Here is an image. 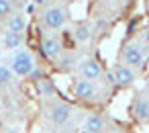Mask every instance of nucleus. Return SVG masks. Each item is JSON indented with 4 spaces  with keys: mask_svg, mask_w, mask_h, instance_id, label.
I'll use <instances>...</instances> for the list:
<instances>
[{
    "mask_svg": "<svg viewBox=\"0 0 149 133\" xmlns=\"http://www.w3.org/2000/svg\"><path fill=\"white\" fill-rule=\"evenodd\" d=\"M35 60L31 55V51L27 49H17V53L13 55V62H10V70L15 72V76H21V78H27L33 70H35Z\"/></svg>",
    "mask_w": 149,
    "mask_h": 133,
    "instance_id": "f257e3e1",
    "label": "nucleus"
},
{
    "mask_svg": "<svg viewBox=\"0 0 149 133\" xmlns=\"http://www.w3.org/2000/svg\"><path fill=\"white\" fill-rule=\"evenodd\" d=\"M41 21H43V27L51 29V31H57L65 25L68 21V15L61 6H47L41 15Z\"/></svg>",
    "mask_w": 149,
    "mask_h": 133,
    "instance_id": "f03ea898",
    "label": "nucleus"
},
{
    "mask_svg": "<svg viewBox=\"0 0 149 133\" xmlns=\"http://www.w3.org/2000/svg\"><path fill=\"white\" fill-rule=\"evenodd\" d=\"M120 57H123V64H127V66H141L143 62H145V55H143V49L141 47H137L135 43H127L125 47H123V51H120Z\"/></svg>",
    "mask_w": 149,
    "mask_h": 133,
    "instance_id": "7ed1b4c3",
    "label": "nucleus"
},
{
    "mask_svg": "<svg viewBox=\"0 0 149 133\" xmlns=\"http://www.w3.org/2000/svg\"><path fill=\"white\" fill-rule=\"evenodd\" d=\"M135 78H137V74H135V70L131 68V66H116L114 70H112V82L116 84V86H131L133 82H135Z\"/></svg>",
    "mask_w": 149,
    "mask_h": 133,
    "instance_id": "20e7f679",
    "label": "nucleus"
},
{
    "mask_svg": "<svg viewBox=\"0 0 149 133\" xmlns=\"http://www.w3.org/2000/svg\"><path fill=\"white\" fill-rule=\"evenodd\" d=\"M74 96L78 100H92L96 96V86L92 84V80L82 78V80L74 82Z\"/></svg>",
    "mask_w": 149,
    "mask_h": 133,
    "instance_id": "39448f33",
    "label": "nucleus"
},
{
    "mask_svg": "<svg viewBox=\"0 0 149 133\" xmlns=\"http://www.w3.org/2000/svg\"><path fill=\"white\" fill-rule=\"evenodd\" d=\"M80 72H82V78H86V80H96V78L102 76V66H100L96 60L88 57V60H82V62H80Z\"/></svg>",
    "mask_w": 149,
    "mask_h": 133,
    "instance_id": "423d86ee",
    "label": "nucleus"
},
{
    "mask_svg": "<svg viewBox=\"0 0 149 133\" xmlns=\"http://www.w3.org/2000/svg\"><path fill=\"white\" fill-rule=\"evenodd\" d=\"M70 117H72V108H70V104H65V102H57V104H53L51 111H49V119H51L55 125L68 123Z\"/></svg>",
    "mask_w": 149,
    "mask_h": 133,
    "instance_id": "0eeeda50",
    "label": "nucleus"
},
{
    "mask_svg": "<svg viewBox=\"0 0 149 133\" xmlns=\"http://www.w3.org/2000/svg\"><path fill=\"white\" fill-rule=\"evenodd\" d=\"M29 27V19L25 13H13L6 21V29L8 31H15V33H25Z\"/></svg>",
    "mask_w": 149,
    "mask_h": 133,
    "instance_id": "6e6552de",
    "label": "nucleus"
},
{
    "mask_svg": "<svg viewBox=\"0 0 149 133\" xmlns=\"http://www.w3.org/2000/svg\"><path fill=\"white\" fill-rule=\"evenodd\" d=\"M41 53L47 60H55L61 53V43L55 37H43V41H41Z\"/></svg>",
    "mask_w": 149,
    "mask_h": 133,
    "instance_id": "1a4fd4ad",
    "label": "nucleus"
},
{
    "mask_svg": "<svg viewBox=\"0 0 149 133\" xmlns=\"http://www.w3.org/2000/svg\"><path fill=\"white\" fill-rule=\"evenodd\" d=\"M84 129H86L88 133H102V131H104V119H102V115L90 113V115L86 117V121H84Z\"/></svg>",
    "mask_w": 149,
    "mask_h": 133,
    "instance_id": "9d476101",
    "label": "nucleus"
},
{
    "mask_svg": "<svg viewBox=\"0 0 149 133\" xmlns=\"http://www.w3.org/2000/svg\"><path fill=\"white\" fill-rule=\"evenodd\" d=\"M2 45L6 49H19L23 45V33H15V31H8L6 29V33L2 37Z\"/></svg>",
    "mask_w": 149,
    "mask_h": 133,
    "instance_id": "9b49d317",
    "label": "nucleus"
},
{
    "mask_svg": "<svg viewBox=\"0 0 149 133\" xmlns=\"http://www.w3.org/2000/svg\"><path fill=\"white\" fill-rule=\"evenodd\" d=\"M133 115L139 121H149V98H137L135 108H133Z\"/></svg>",
    "mask_w": 149,
    "mask_h": 133,
    "instance_id": "f8f14e48",
    "label": "nucleus"
},
{
    "mask_svg": "<svg viewBox=\"0 0 149 133\" xmlns=\"http://www.w3.org/2000/svg\"><path fill=\"white\" fill-rule=\"evenodd\" d=\"M90 37H92V29L88 25H78L74 29V39L78 43H86V41H90Z\"/></svg>",
    "mask_w": 149,
    "mask_h": 133,
    "instance_id": "ddd939ff",
    "label": "nucleus"
},
{
    "mask_svg": "<svg viewBox=\"0 0 149 133\" xmlns=\"http://www.w3.org/2000/svg\"><path fill=\"white\" fill-rule=\"evenodd\" d=\"M37 88H39V92H41V94H45V96H49V94H53V92H55L53 82H51V80H47L45 76L37 82Z\"/></svg>",
    "mask_w": 149,
    "mask_h": 133,
    "instance_id": "4468645a",
    "label": "nucleus"
},
{
    "mask_svg": "<svg viewBox=\"0 0 149 133\" xmlns=\"http://www.w3.org/2000/svg\"><path fill=\"white\" fill-rule=\"evenodd\" d=\"M13 76H15V72L10 70V66H2V64H0V86L10 84L13 82Z\"/></svg>",
    "mask_w": 149,
    "mask_h": 133,
    "instance_id": "2eb2a0df",
    "label": "nucleus"
},
{
    "mask_svg": "<svg viewBox=\"0 0 149 133\" xmlns=\"http://www.w3.org/2000/svg\"><path fill=\"white\" fill-rule=\"evenodd\" d=\"M13 15V2L10 0H0V19H8Z\"/></svg>",
    "mask_w": 149,
    "mask_h": 133,
    "instance_id": "dca6fc26",
    "label": "nucleus"
},
{
    "mask_svg": "<svg viewBox=\"0 0 149 133\" xmlns=\"http://www.w3.org/2000/svg\"><path fill=\"white\" fill-rule=\"evenodd\" d=\"M27 78H31V82H39V80L43 78V72H41V70H37V66H35V70H33Z\"/></svg>",
    "mask_w": 149,
    "mask_h": 133,
    "instance_id": "f3484780",
    "label": "nucleus"
},
{
    "mask_svg": "<svg viewBox=\"0 0 149 133\" xmlns=\"http://www.w3.org/2000/svg\"><path fill=\"white\" fill-rule=\"evenodd\" d=\"M143 39H145V43L149 45V27H147V29L143 31Z\"/></svg>",
    "mask_w": 149,
    "mask_h": 133,
    "instance_id": "a211bd4d",
    "label": "nucleus"
},
{
    "mask_svg": "<svg viewBox=\"0 0 149 133\" xmlns=\"http://www.w3.org/2000/svg\"><path fill=\"white\" fill-rule=\"evenodd\" d=\"M145 90H147V98H149V80L145 82Z\"/></svg>",
    "mask_w": 149,
    "mask_h": 133,
    "instance_id": "6ab92c4d",
    "label": "nucleus"
},
{
    "mask_svg": "<svg viewBox=\"0 0 149 133\" xmlns=\"http://www.w3.org/2000/svg\"><path fill=\"white\" fill-rule=\"evenodd\" d=\"M6 133H21V131H19V129H8Z\"/></svg>",
    "mask_w": 149,
    "mask_h": 133,
    "instance_id": "aec40b11",
    "label": "nucleus"
},
{
    "mask_svg": "<svg viewBox=\"0 0 149 133\" xmlns=\"http://www.w3.org/2000/svg\"><path fill=\"white\" fill-rule=\"evenodd\" d=\"M76 133H88V131H86V129H82V131H76Z\"/></svg>",
    "mask_w": 149,
    "mask_h": 133,
    "instance_id": "412c9836",
    "label": "nucleus"
},
{
    "mask_svg": "<svg viewBox=\"0 0 149 133\" xmlns=\"http://www.w3.org/2000/svg\"><path fill=\"white\" fill-rule=\"evenodd\" d=\"M0 51H2V47H0Z\"/></svg>",
    "mask_w": 149,
    "mask_h": 133,
    "instance_id": "4be33fe9",
    "label": "nucleus"
}]
</instances>
